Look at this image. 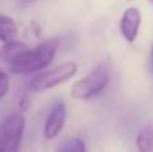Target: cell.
Listing matches in <instances>:
<instances>
[{
  "label": "cell",
  "mask_w": 153,
  "mask_h": 152,
  "mask_svg": "<svg viewBox=\"0 0 153 152\" xmlns=\"http://www.w3.org/2000/svg\"><path fill=\"white\" fill-rule=\"evenodd\" d=\"M58 47L59 40L53 38L35 48H27L12 63L8 65V69L13 74H31L40 72L54 61Z\"/></svg>",
  "instance_id": "6da1fadb"
},
{
  "label": "cell",
  "mask_w": 153,
  "mask_h": 152,
  "mask_svg": "<svg viewBox=\"0 0 153 152\" xmlns=\"http://www.w3.org/2000/svg\"><path fill=\"white\" fill-rule=\"evenodd\" d=\"M110 81V65L108 62H101L94 67L86 77L76 81L71 86L73 98L90 100L100 94Z\"/></svg>",
  "instance_id": "7a4b0ae2"
},
{
  "label": "cell",
  "mask_w": 153,
  "mask_h": 152,
  "mask_svg": "<svg viewBox=\"0 0 153 152\" xmlns=\"http://www.w3.org/2000/svg\"><path fill=\"white\" fill-rule=\"evenodd\" d=\"M26 120L20 112L10 115L0 124V152H19Z\"/></svg>",
  "instance_id": "3957f363"
},
{
  "label": "cell",
  "mask_w": 153,
  "mask_h": 152,
  "mask_svg": "<svg viewBox=\"0 0 153 152\" xmlns=\"http://www.w3.org/2000/svg\"><path fill=\"white\" fill-rule=\"evenodd\" d=\"M76 70H78V67H76L74 62H65V63H61L58 66L53 67L50 70H46V72L38 74L36 77H34L30 82V88H31V90L36 92V93L53 89L56 85L74 77Z\"/></svg>",
  "instance_id": "277c9868"
},
{
  "label": "cell",
  "mask_w": 153,
  "mask_h": 152,
  "mask_svg": "<svg viewBox=\"0 0 153 152\" xmlns=\"http://www.w3.org/2000/svg\"><path fill=\"white\" fill-rule=\"evenodd\" d=\"M65 120H66V105L63 101L58 100L53 104L47 118H46L45 128H43V135H45L46 139H55L63 129Z\"/></svg>",
  "instance_id": "5b68a950"
},
{
  "label": "cell",
  "mask_w": 153,
  "mask_h": 152,
  "mask_svg": "<svg viewBox=\"0 0 153 152\" xmlns=\"http://www.w3.org/2000/svg\"><path fill=\"white\" fill-rule=\"evenodd\" d=\"M141 24V12L138 8L129 7L124 12L120 22V31L128 43H133L137 39Z\"/></svg>",
  "instance_id": "8992f818"
},
{
  "label": "cell",
  "mask_w": 153,
  "mask_h": 152,
  "mask_svg": "<svg viewBox=\"0 0 153 152\" xmlns=\"http://www.w3.org/2000/svg\"><path fill=\"white\" fill-rule=\"evenodd\" d=\"M27 48H28V46H27L26 43L16 42V40L4 43V45L1 46V48H0V59H1L4 63L11 65L20 54H23Z\"/></svg>",
  "instance_id": "52a82bcc"
},
{
  "label": "cell",
  "mask_w": 153,
  "mask_h": 152,
  "mask_svg": "<svg viewBox=\"0 0 153 152\" xmlns=\"http://www.w3.org/2000/svg\"><path fill=\"white\" fill-rule=\"evenodd\" d=\"M18 37V26L11 16L0 13V42H12Z\"/></svg>",
  "instance_id": "ba28073f"
},
{
  "label": "cell",
  "mask_w": 153,
  "mask_h": 152,
  "mask_svg": "<svg viewBox=\"0 0 153 152\" xmlns=\"http://www.w3.org/2000/svg\"><path fill=\"white\" fill-rule=\"evenodd\" d=\"M136 144L140 152H151L153 150V125L146 124L140 129L136 139Z\"/></svg>",
  "instance_id": "9c48e42d"
},
{
  "label": "cell",
  "mask_w": 153,
  "mask_h": 152,
  "mask_svg": "<svg viewBox=\"0 0 153 152\" xmlns=\"http://www.w3.org/2000/svg\"><path fill=\"white\" fill-rule=\"evenodd\" d=\"M10 92V77L5 72L0 70V100Z\"/></svg>",
  "instance_id": "30bf717a"
},
{
  "label": "cell",
  "mask_w": 153,
  "mask_h": 152,
  "mask_svg": "<svg viewBox=\"0 0 153 152\" xmlns=\"http://www.w3.org/2000/svg\"><path fill=\"white\" fill-rule=\"evenodd\" d=\"M70 152H87L85 142L81 139H70Z\"/></svg>",
  "instance_id": "8fae6325"
},
{
  "label": "cell",
  "mask_w": 153,
  "mask_h": 152,
  "mask_svg": "<svg viewBox=\"0 0 153 152\" xmlns=\"http://www.w3.org/2000/svg\"><path fill=\"white\" fill-rule=\"evenodd\" d=\"M28 105H30L28 94H23V96H22V98L19 100V109H20V110H27Z\"/></svg>",
  "instance_id": "7c38bea8"
},
{
  "label": "cell",
  "mask_w": 153,
  "mask_h": 152,
  "mask_svg": "<svg viewBox=\"0 0 153 152\" xmlns=\"http://www.w3.org/2000/svg\"><path fill=\"white\" fill-rule=\"evenodd\" d=\"M70 140H66V142H63L61 145L58 147V150L56 152H70Z\"/></svg>",
  "instance_id": "4fadbf2b"
},
{
  "label": "cell",
  "mask_w": 153,
  "mask_h": 152,
  "mask_svg": "<svg viewBox=\"0 0 153 152\" xmlns=\"http://www.w3.org/2000/svg\"><path fill=\"white\" fill-rule=\"evenodd\" d=\"M20 3H23V4H28V3H32V1H35V0H19Z\"/></svg>",
  "instance_id": "5bb4252c"
},
{
  "label": "cell",
  "mask_w": 153,
  "mask_h": 152,
  "mask_svg": "<svg viewBox=\"0 0 153 152\" xmlns=\"http://www.w3.org/2000/svg\"><path fill=\"white\" fill-rule=\"evenodd\" d=\"M151 58H152V67H153V45H152V50H151Z\"/></svg>",
  "instance_id": "9a60e30c"
},
{
  "label": "cell",
  "mask_w": 153,
  "mask_h": 152,
  "mask_svg": "<svg viewBox=\"0 0 153 152\" xmlns=\"http://www.w3.org/2000/svg\"><path fill=\"white\" fill-rule=\"evenodd\" d=\"M151 3H152V5H153V0H151Z\"/></svg>",
  "instance_id": "2e32d148"
}]
</instances>
